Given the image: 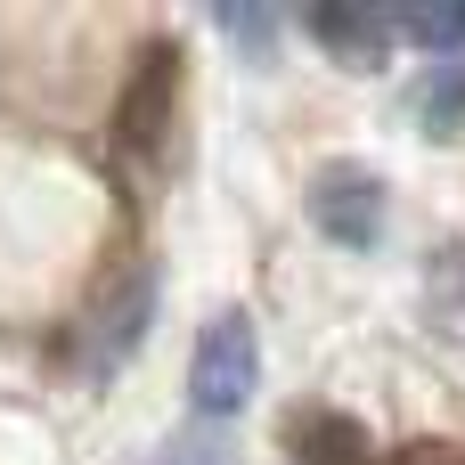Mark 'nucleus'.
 <instances>
[{"instance_id": "nucleus-1", "label": "nucleus", "mask_w": 465, "mask_h": 465, "mask_svg": "<svg viewBox=\"0 0 465 465\" xmlns=\"http://www.w3.org/2000/svg\"><path fill=\"white\" fill-rule=\"evenodd\" d=\"M253 384H262V335H253L245 311H221L188 351V409L196 417H237L253 401Z\"/></svg>"}, {"instance_id": "nucleus-4", "label": "nucleus", "mask_w": 465, "mask_h": 465, "mask_svg": "<svg viewBox=\"0 0 465 465\" xmlns=\"http://www.w3.org/2000/svg\"><path fill=\"white\" fill-rule=\"evenodd\" d=\"M302 33L343 65V74H376L384 57H392V41H401V16L392 8H351V0H327V8H311L302 16Z\"/></svg>"}, {"instance_id": "nucleus-9", "label": "nucleus", "mask_w": 465, "mask_h": 465, "mask_svg": "<svg viewBox=\"0 0 465 465\" xmlns=\"http://www.w3.org/2000/svg\"><path fill=\"white\" fill-rule=\"evenodd\" d=\"M384 465H465V458L450 450V441H409V450H392Z\"/></svg>"}, {"instance_id": "nucleus-3", "label": "nucleus", "mask_w": 465, "mask_h": 465, "mask_svg": "<svg viewBox=\"0 0 465 465\" xmlns=\"http://www.w3.org/2000/svg\"><path fill=\"white\" fill-rule=\"evenodd\" d=\"M302 204H311V229L343 253H368L384 237V180L368 163H319Z\"/></svg>"}, {"instance_id": "nucleus-2", "label": "nucleus", "mask_w": 465, "mask_h": 465, "mask_svg": "<svg viewBox=\"0 0 465 465\" xmlns=\"http://www.w3.org/2000/svg\"><path fill=\"white\" fill-rule=\"evenodd\" d=\"M172 106H180V41H147L123 98H114V147L123 155H163V131H172Z\"/></svg>"}, {"instance_id": "nucleus-8", "label": "nucleus", "mask_w": 465, "mask_h": 465, "mask_svg": "<svg viewBox=\"0 0 465 465\" xmlns=\"http://www.w3.org/2000/svg\"><path fill=\"white\" fill-rule=\"evenodd\" d=\"M213 25H221L237 49H253V65H262L270 41H278V16H270V8H213Z\"/></svg>"}, {"instance_id": "nucleus-5", "label": "nucleus", "mask_w": 465, "mask_h": 465, "mask_svg": "<svg viewBox=\"0 0 465 465\" xmlns=\"http://www.w3.org/2000/svg\"><path fill=\"white\" fill-rule=\"evenodd\" d=\"M286 450H294V465H376L368 425L343 417V409H294L286 417Z\"/></svg>"}, {"instance_id": "nucleus-7", "label": "nucleus", "mask_w": 465, "mask_h": 465, "mask_svg": "<svg viewBox=\"0 0 465 465\" xmlns=\"http://www.w3.org/2000/svg\"><path fill=\"white\" fill-rule=\"evenodd\" d=\"M392 16H401V33H409L425 57H441V65L465 57V0H441V8H392Z\"/></svg>"}, {"instance_id": "nucleus-6", "label": "nucleus", "mask_w": 465, "mask_h": 465, "mask_svg": "<svg viewBox=\"0 0 465 465\" xmlns=\"http://www.w3.org/2000/svg\"><path fill=\"white\" fill-rule=\"evenodd\" d=\"M417 131L425 139H458L465 131V65H433L417 82Z\"/></svg>"}]
</instances>
